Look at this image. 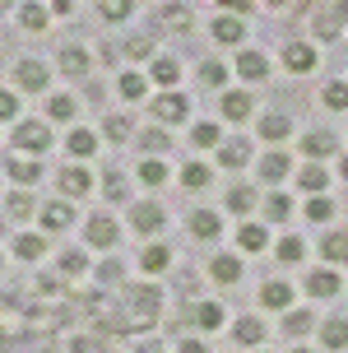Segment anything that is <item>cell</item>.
I'll return each mask as SVG.
<instances>
[{"label": "cell", "instance_id": "obj_1", "mask_svg": "<svg viewBox=\"0 0 348 353\" xmlns=\"http://www.w3.org/2000/svg\"><path fill=\"white\" fill-rule=\"evenodd\" d=\"M47 144H52V130L42 121H19L14 125V149L19 154H42Z\"/></svg>", "mask_w": 348, "mask_h": 353}, {"label": "cell", "instance_id": "obj_2", "mask_svg": "<svg viewBox=\"0 0 348 353\" xmlns=\"http://www.w3.org/2000/svg\"><path fill=\"white\" fill-rule=\"evenodd\" d=\"M14 84L23 93H42L47 88V65H37V61H19L14 65Z\"/></svg>", "mask_w": 348, "mask_h": 353}, {"label": "cell", "instance_id": "obj_3", "mask_svg": "<svg viewBox=\"0 0 348 353\" xmlns=\"http://www.w3.org/2000/svg\"><path fill=\"white\" fill-rule=\"evenodd\" d=\"M283 65H288V70H311L316 65V47L311 42H288V47H283Z\"/></svg>", "mask_w": 348, "mask_h": 353}, {"label": "cell", "instance_id": "obj_4", "mask_svg": "<svg viewBox=\"0 0 348 353\" xmlns=\"http://www.w3.org/2000/svg\"><path fill=\"white\" fill-rule=\"evenodd\" d=\"M154 112H158V121H186V112H191V107H186V98H181V93H163V98H158L154 103Z\"/></svg>", "mask_w": 348, "mask_h": 353}, {"label": "cell", "instance_id": "obj_5", "mask_svg": "<svg viewBox=\"0 0 348 353\" xmlns=\"http://www.w3.org/2000/svg\"><path fill=\"white\" fill-rule=\"evenodd\" d=\"M307 293H311V298H334V293H339V274H334V270H311V274H307Z\"/></svg>", "mask_w": 348, "mask_h": 353}, {"label": "cell", "instance_id": "obj_6", "mask_svg": "<svg viewBox=\"0 0 348 353\" xmlns=\"http://www.w3.org/2000/svg\"><path fill=\"white\" fill-rule=\"evenodd\" d=\"M88 242H93V247H112V242H116V223H112L107 214H93V219H88Z\"/></svg>", "mask_w": 348, "mask_h": 353}, {"label": "cell", "instance_id": "obj_7", "mask_svg": "<svg viewBox=\"0 0 348 353\" xmlns=\"http://www.w3.org/2000/svg\"><path fill=\"white\" fill-rule=\"evenodd\" d=\"M237 74H242V79H265V74H269V61H265L260 52H242L237 56Z\"/></svg>", "mask_w": 348, "mask_h": 353}, {"label": "cell", "instance_id": "obj_8", "mask_svg": "<svg viewBox=\"0 0 348 353\" xmlns=\"http://www.w3.org/2000/svg\"><path fill=\"white\" fill-rule=\"evenodd\" d=\"M260 302L269 312H288V302H293V283H265Z\"/></svg>", "mask_w": 348, "mask_h": 353}, {"label": "cell", "instance_id": "obj_9", "mask_svg": "<svg viewBox=\"0 0 348 353\" xmlns=\"http://www.w3.org/2000/svg\"><path fill=\"white\" fill-rule=\"evenodd\" d=\"M10 176H14L19 186H33L37 176H42V168H37V159H23V154H14V159H10Z\"/></svg>", "mask_w": 348, "mask_h": 353}, {"label": "cell", "instance_id": "obj_10", "mask_svg": "<svg viewBox=\"0 0 348 353\" xmlns=\"http://www.w3.org/2000/svg\"><path fill=\"white\" fill-rule=\"evenodd\" d=\"M251 103H256L251 93H223V117L227 121H246L251 117Z\"/></svg>", "mask_w": 348, "mask_h": 353}, {"label": "cell", "instance_id": "obj_11", "mask_svg": "<svg viewBox=\"0 0 348 353\" xmlns=\"http://www.w3.org/2000/svg\"><path fill=\"white\" fill-rule=\"evenodd\" d=\"M320 256L330 265H344L348 261V232H330V237L320 242Z\"/></svg>", "mask_w": 348, "mask_h": 353}, {"label": "cell", "instance_id": "obj_12", "mask_svg": "<svg viewBox=\"0 0 348 353\" xmlns=\"http://www.w3.org/2000/svg\"><path fill=\"white\" fill-rule=\"evenodd\" d=\"M302 149H307L311 159H325V154H334V149H339V140H334L330 130H316V135H307V140H302Z\"/></svg>", "mask_w": 348, "mask_h": 353}, {"label": "cell", "instance_id": "obj_13", "mask_svg": "<svg viewBox=\"0 0 348 353\" xmlns=\"http://www.w3.org/2000/svg\"><path fill=\"white\" fill-rule=\"evenodd\" d=\"M288 172H293V163H288V154H278V149L260 163V176H265V181H283Z\"/></svg>", "mask_w": 348, "mask_h": 353}, {"label": "cell", "instance_id": "obj_14", "mask_svg": "<svg viewBox=\"0 0 348 353\" xmlns=\"http://www.w3.org/2000/svg\"><path fill=\"white\" fill-rule=\"evenodd\" d=\"M130 219H135L139 232H158V228H163V210H158V205H135Z\"/></svg>", "mask_w": 348, "mask_h": 353}, {"label": "cell", "instance_id": "obj_15", "mask_svg": "<svg viewBox=\"0 0 348 353\" xmlns=\"http://www.w3.org/2000/svg\"><path fill=\"white\" fill-rule=\"evenodd\" d=\"M209 270H214V279H218V283H237V279H242V261H237V256H218Z\"/></svg>", "mask_w": 348, "mask_h": 353}, {"label": "cell", "instance_id": "obj_16", "mask_svg": "<svg viewBox=\"0 0 348 353\" xmlns=\"http://www.w3.org/2000/svg\"><path fill=\"white\" fill-rule=\"evenodd\" d=\"M320 344H325V349H348V321H325Z\"/></svg>", "mask_w": 348, "mask_h": 353}, {"label": "cell", "instance_id": "obj_17", "mask_svg": "<svg viewBox=\"0 0 348 353\" xmlns=\"http://www.w3.org/2000/svg\"><path fill=\"white\" fill-rule=\"evenodd\" d=\"M88 186H93V181H88L84 168H65V172H61V191L65 195H84Z\"/></svg>", "mask_w": 348, "mask_h": 353}, {"label": "cell", "instance_id": "obj_18", "mask_svg": "<svg viewBox=\"0 0 348 353\" xmlns=\"http://www.w3.org/2000/svg\"><path fill=\"white\" fill-rule=\"evenodd\" d=\"M242 33H246V23L232 19V14H223L218 23H214V37H218V42H242Z\"/></svg>", "mask_w": 348, "mask_h": 353}, {"label": "cell", "instance_id": "obj_19", "mask_svg": "<svg viewBox=\"0 0 348 353\" xmlns=\"http://www.w3.org/2000/svg\"><path fill=\"white\" fill-rule=\"evenodd\" d=\"M218 159H223L227 168H242V163L251 159V144H246V140H227L223 149H218Z\"/></svg>", "mask_w": 348, "mask_h": 353}, {"label": "cell", "instance_id": "obj_20", "mask_svg": "<svg viewBox=\"0 0 348 353\" xmlns=\"http://www.w3.org/2000/svg\"><path fill=\"white\" fill-rule=\"evenodd\" d=\"M218 214H209V210H195V219H191V232L195 237H218Z\"/></svg>", "mask_w": 348, "mask_h": 353}, {"label": "cell", "instance_id": "obj_21", "mask_svg": "<svg viewBox=\"0 0 348 353\" xmlns=\"http://www.w3.org/2000/svg\"><path fill=\"white\" fill-rule=\"evenodd\" d=\"M70 154H79V159H88V154H93V149H98V135H93V130H70Z\"/></svg>", "mask_w": 348, "mask_h": 353}, {"label": "cell", "instance_id": "obj_22", "mask_svg": "<svg viewBox=\"0 0 348 353\" xmlns=\"http://www.w3.org/2000/svg\"><path fill=\"white\" fill-rule=\"evenodd\" d=\"M297 181H302V186H307V191H325V181H330V172H325V168H320V163H307V168H302V176H297Z\"/></svg>", "mask_w": 348, "mask_h": 353}, {"label": "cell", "instance_id": "obj_23", "mask_svg": "<svg viewBox=\"0 0 348 353\" xmlns=\"http://www.w3.org/2000/svg\"><path fill=\"white\" fill-rule=\"evenodd\" d=\"M70 223V205L65 200H52L47 210H42V228H65Z\"/></svg>", "mask_w": 348, "mask_h": 353}, {"label": "cell", "instance_id": "obj_24", "mask_svg": "<svg viewBox=\"0 0 348 353\" xmlns=\"http://www.w3.org/2000/svg\"><path fill=\"white\" fill-rule=\"evenodd\" d=\"M139 261H144V270H149V274H158V270H167V265H172V251H167V247H158V242H154V247L144 251Z\"/></svg>", "mask_w": 348, "mask_h": 353}, {"label": "cell", "instance_id": "obj_25", "mask_svg": "<svg viewBox=\"0 0 348 353\" xmlns=\"http://www.w3.org/2000/svg\"><path fill=\"white\" fill-rule=\"evenodd\" d=\"M265 339V325L256 316H242L237 321V344H260Z\"/></svg>", "mask_w": 348, "mask_h": 353}, {"label": "cell", "instance_id": "obj_26", "mask_svg": "<svg viewBox=\"0 0 348 353\" xmlns=\"http://www.w3.org/2000/svg\"><path fill=\"white\" fill-rule=\"evenodd\" d=\"M61 70L84 74L88 70V52H84V47H65V52H61Z\"/></svg>", "mask_w": 348, "mask_h": 353}, {"label": "cell", "instance_id": "obj_27", "mask_svg": "<svg viewBox=\"0 0 348 353\" xmlns=\"http://www.w3.org/2000/svg\"><path fill=\"white\" fill-rule=\"evenodd\" d=\"M191 144H195V149H214V144H218V125H214V121L191 125Z\"/></svg>", "mask_w": 348, "mask_h": 353}, {"label": "cell", "instance_id": "obj_28", "mask_svg": "<svg viewBox=\"0 0 348 353\" xmlns=\"http://www.w3.org/2000/svg\"><path fill=\"white\" fill-rule=\"evenodd\" d=\"M288 130H293V125H288V117H278V112L260 121V135H265V140H288Z\"/></svg>", "mask_w": 348, "mask_h": 353}, {"label": "cell", "instance_id": "obj_29", "mask_svg": "<svg viewBox=\"0 0 348 353\" xmlns=\"http://www.w3.org/2000/svg\"><path fill=\"white\" fill-rule=\"evenodd\" d=\"M237 242H242L246 251H260L265 247V228L260 223H242V228H237Z\"/></svg>", "mask_w": 348, "mask_h": 353}, {"label": "cell", "instance_id": "obj_30", "mask_svg": "<svg viewBox=\"0 0 348 353\" xmlns=\"http://www.w3.org/2000/svg\"><path fill=\"white\" fill-rule=\"evenodd\" d=\"M218 321H223V307H218V302H205V307H195V325H200V330H214Z\"/></svg>", "mask_w": 348, "mask_h": 353}, {"label": "cell", "instance_id": "obj_31", "mask_svg": "<svg viewBox=\"0 0 348 353\" xmlns=\"http://www.w3.org/2000/svg\"><path fill=\"white\" fill-rule=\"evenodd\" d=\"M265 214H269L274 223H283V219L293 214V200H288V195H269V200H265Z\"/></svg>", "mask_w": 348, "mask_h": 353}, {"label": "cell", "instance_id": "obj_32", "mask_svg": "<svg viewBox=\"0 0 348 353\" xmlns=\"http://www.w3.org/2000/svg\"><path fill=\"white\" fill-rule=\"evenodd\" d=\"M139 181H144V186H163V181H167V168H163L158 159H149L144 168H139Z\"/></svg>", "mask_w": 348, "mask_h": 353}, {"label": "cell", "instance_id": "obj_33", "mask_svg": "<svg viewBox=\"0 0 348 353\" xmlns=\"http://www.w3.org/2000/svg\"><path fill=\"white\" fill-rule=\"evenodd\" d=\"M227 205H232L237 214H246L251 205H256V191H251V186H232V191H227Z\"/></svg>", "mask_w": 348, "mask_h": 353}, {"label": "cell", "instance_id": "obj_34", "mask_svg": "<svg viewBox=\"0 0 348 353\" xmlns=\"http://www.w3.org/2000/svg\"><path fill=\"white\" fill-rule=\"evenodd\" d=\"M176 74H181L176 61H167V56H158V61H154V79H158V84H176Z\"/></svg>", "mask_w": 348, "mask_h": 353}, {"label": "cell", "instance_id": "obj_35", "mask_svg": "<svg viewBox=\"0 0 348 353\" xmlns=\"http://www.w3.org/2000/svg\"><path fill=\"white\" fill-rule=\"evenodd\" d=\"M307 219H311V223H325V219H334V205L325 200V195H311V205H307Z\"/></svg>", "mask_w": 348, "mask_h": 353}, {"label": "cell", "instance_id": "obj_36", "mask_svg": "<svg viewBox=\"0 0 348 353\" xmlns=\"http://www.w3.org/2000/svg\"><path fill=\"white\" fill-rule=\"evenodd\" d=\"M42 251H47V247H42V237H19V242H14V256H19V261H37Z\"/></svg>", "mask_w": 348, "mask_h": 353}, {"label": "cell", "instance_id": "obj_37", "mask_svg": "<svg viewBox=\"0 0 348 353\" xmlns=\"http://www.w3.org/2000/svg\"><path fill=\"white\" fill-rule=\"evenodd\" d=\"M47 117H52V121H70V117H74V98H65V93L52 98V103H47Z\"/></svg>", "mask_w": 348, "mask_h": 353}, {"label": "cell", "instance_id": "obj_38", "mask_svg": "<svg viewBox=\"0 0 348 353\" xmlns=\"http://www.w3.org/2000/svg\"><path fill=\"white\" fill-rule=\"evenodd\" d=\"M144 88H149V84H144V74H135V70L121 74V93L130 98V103H139V98H144Z\"/></svg>", "mask_w": 348, "mask_h": 353}, {"label": "cell", "instance_id": "obj_39", "mask_svg": "<svg viewBox=\"0 0 348 353\" xmlns=\"http://www.w3.org/2000/svg\"><path fill=\"white\" fill-rule=\"evenodd\" d=\"M19 19H23V23H28V28H47V5H23V10H19Z\"/></svg>", "mask_w": 348, "mask_h": 353}, {"label": "cell", "instance_id": "obj_40", "mask_svg": "<svg viewBox=\"0 0 348 353\" xmlns=\"http://www.w3.org/2000/svg\"><path fill=\"white\" fill-rule=\"evenodd\" d=\"M139 144H144L149 154H163V149H172V140H167V130H144V135H139Z\"/></svg>", "mask_w": 348, "mask_h": 353}, {"label": "cell", "instance_id": "obj_41", "mask_svg": "<svg viewBox=\"0 0 348 353\" xmlns=\"http://www.w3.org/2000/svg\"><path fill=\"white\" fill-rule=\"evenodd\" d=\"M302 256H307L302 237H283V242H278V261H302Z\"/></svg>", "mask_w": 348, "mask_h": 353}, {"label": "cell", "instance_id": "obj_42", "mask_svg": "<svg viewBox=\"0 0 348 353\" xmlns=\"http://www.w3.org/2000/svg\"><path fill=\"white\" fill-rule=\"evenodd\" d=\"M181 181H186L191 191H200V186H205V181H209V168H205V163H191V168L181 172Z\"/></svg>", "mask_w": 348, "mask_h": 353}, {"label": "cell", "instance_id": "obj_43", "mask_svg": "<svg viewBox=\"0 0 348 353\" xmlns=\"http://www.w3.org/2000/svg\"><path fill=\"white\" fill-rule=\"evenodd\" d=\"M5 210L14 214V219H28V214H33V195H23V191L10 195V205H5Z\"/></svg>", "mask_w": 348, "mask_h": 353}, {"label": "cell", "instance_id": "obj_44", "mask_svg": "<svg viewBox=\"0 0 348 353\" xmlns=\"http://www.w3.org/2000/svg\"><path fill=\"white\" fill-rule=\"evenodd\" d=\"M311 325H316V321L307 316V312H293V316L283 321V330H288V335H307V330H311Z\"/></svg>", "mask_w": 348, "mask_h": 353}, {"label": "cell", "instance_id": "obj_45", "mask_svg": "<svg viewBox=\"0 0 348 353\" xmlns=\"http://www.w3.org/2000/svg\"><path fill=\"white\" fill-rule=\"evenodd\" d=\"M325 107L344 112V107H348V84H330V88H325Z\"/></svg>", "mask_w": 348, "mask_h": 353}, {"label": "cell", "instance_id": "obj_46", "mask_svg": "<svg viewBox=\"0 0 348 353\" xmlns=\"http://www.w3.org/2000/svg\"><path fill=\"white\" fill-rule=\"evenodd\" d=\"M200 79H205V88H223V79H227V70H223V65H214V61H209L205 70H200Z\"/></svg>", "mask_w": 348, "mask_h": 353}, {"label": "cell", "instance_id": "obj_47", "mask_svg": "<svg viewBox=\"0 0 348 353\" xmlns=\"http://www.w3.org/2000/svg\"><path fill=\"white\" fill-rule=\"evenodd\" d=\"M10 117H19V98L10 88H0V121H10Z\"/></svg>", "mask_w": 348, "mask_h": 353}, {"label": "cell", "instance_id": "obj_48", "mask_svg": "<svg viewBox=\"0 0 348 353\" xmlns=\"http://www.w3.org/2000/svg\"><path fill=\"white\" fill-rule=\"evenodd\" d=\"M107 135H112V140H125V135H130V121H125V117H112V121H107Z\"/></svg>", "mask_w": 348, "mask_h": 353}, {"label": "cell", "instance_id": "obj_49", "mask_svg": "<svg viewBox=\"0 0 348 353\" xmlns=\"http://www.w3.org/2000/svg\"><path fill=\"white\" fill-rule=\"evenodd\" d=\"M61 270H65V274H79V270H84V256H79V251H70L65 261H61Z\"/></svg>", "mask_w": 348, "mask_h": 353}, {"label": "cell", "instance_id": "obj_50", "mask_svg": "<svg viewBox=\"0 0 348 353\" xmlns=\"http://www.w3.org/2000/svg\"><path fill=\"white\" fill-rule=\"evenodd\" d=\"M107 195H112V200H121V195H125V181H116V176H112V181H107Z\"/></svg>", "mask_w": 348, "mask_h": 353}, {"label": "cell", "instance_id": "obj_51", "mask_svg": "<svg viewBox=\"0 0 348 353\" xmlns=\"http://www.w3.org/2000/svg\"><path fill=\"white\" fill-rule=\"evenodd\" d=\"M103 14H107V19H125L130 10H125V5H103Z\"/></svg>", "mask_w": 348, "mask_h": 353}, {"label": "cell", "instance_id": "obj_52", "mask_svg": "<svg viewBox=\"0 0 348 353\" xmlns=\"http://www.w3.org/2000/svg\"><path fill=\"white\" fill-rule=\"evenodd\" d=\"M181 353H209V349L200 344V339H186V344H181Z\"/></svg>", "mask_w": 348, "mask_h": 353}, {"label": "cell", "instance_id": "obj_53", "mask_svg": "<svg viewBox=\"0 0 348 353\" xmlns=\"http://www.w3.org/2000/svg\"><path fill=\"white\" fill-rule=\"evenodd\" d=\"M139 353H158V349H154V344H149V349H139Z\"/></svg>", "mask_w": 348, "mask_h": 353}, {"label": "cell", "instance_id": "obj_54", "mask_svg": "<svg viewBox=\"0 0 348 353\" xmlns=\"http://www.w3.org/2000/svg\"><path fill=\"white\" fill-rule=\"evenodd\" d=\"M344 176H348V154H344Z\"/></svg>", "mask_w": 348, "mask_h": 353}, {"label": "cell", "instance_id": "obj_55", "mask_svg": "<svg viewBox=\"0 0 348 353\" xmlns=\"http://www.w3.org/2000/svg\"><path fill=\"white\" fill-rule=\"evenodd\" d=\"M297 353H311V349H297Z\"/></svg>", "mask_w": 348, "mask_h": 353}]
</instances>
